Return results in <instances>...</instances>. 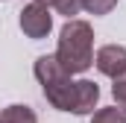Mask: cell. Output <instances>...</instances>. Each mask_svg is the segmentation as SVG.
<instances>
[{"instance_id":"1","label":"cell","mask_w":126,"mask_h":123,"mask_svg":"<svg viewBox=\"0 0 126 123\" xmlns=\"http://www.w3.org/2000/svg\"><path fill=\"white\" fill-rule=\"evenodd\" d=\"M56 59L62 62L67 73H85L94 64V30L88 21L67 18V24L59 32Z\"/></svg>"},{"instance_id":"2","label":"cell","mask_w":126,"mask_h":123,"mask_svg":"<svg viewBox=\"0 0 126 123\" xmlns=\"http://www.w3.org/2000/svg\"><path fill=\"white\" fill-rule=\"evenodd\" d=\"M32 70H35V79H38L41 91L47 97V103L53 108H59V111H70L76 79H73V73H67L62 67V62L56 59V53L53 56H38Z\"/></svg>"},{"instance_id":"3","label":"cell","mask_w":126,"mask_h":123,"mask_svg":"<svg viewBox=\"0 0 126 123\" xmlns=\"http://www.w3.org/2000/svg\"><path fill=\"white\" fill-rule=\"evenodd\" d=\"M21 30L27 38L32 41H41V38H47L50 30H53V15H50V6H41V3H35L32 0L30 6H24L21 9Z\"/></svg>"},{"instance_id":"4","label":"cell","mask_w":126,"mask_h":123,"mask_svg":"<svg viewBox=\"0 0 126 123\" xmlns=\"http://www.w3.org/2000/svg\"><path fill=\"white\" fill-rule=\"evenodd\" d=\"M94 64H97V70H100L103 76H109V79L126 76V47H120V44H106V47H100L97 56H94Z\"/></svg>"},{"instance_id":"5","label":"cell","mask_w":126,"mask_h":123,"mask_svg":"<svg viewBox=\"0 0 126 123\" xmlns=\"http://www.w3.org/2000/svg\"><path fill=\"white\" fill-rule=\"evenodd\" d=\"M100 103V85L91 79H76V91H73V114H91Z\"/></svg>"},{"instance_id":"6","label":"cell","mask_w":126,"mask_h":123,"mask_svg":"<svg viewBox=\"0 0 126 123\" xmlns=\"http://www.w3.org/2000/svg\"><path fill=\"white\" fill-rule=\"evenodd\" d=\"M0 123H38V114L32 111L30 106L15 103V106H6L0 111Z\"/></svg>"},{"instance_id":"7","label":"cell","mask_w":126,"mask_h":123,"mask_svg":"<svg viewBox=\"0 0 126 123\" xmlns=\"http://www.w3.org/2000/svg\"><path fill=\"white\" fill-rule=\"evenodd\" d=\"M91 123H126V114L117 106H111V108H97V111H91Z\"/></svg>"},{"instance_id":"8","label":"cell","mask_w":126,"mask_h":123,"mask_svg":"<svg viewBox=\"0 0 126 123\" xmlns=\"http://www.w3.org/2000/svg\"><path fill=\"white\" fill-rule=\"evenodd\" d=\"M120 0H82V9L88 15H109Z\"/></svg>"},{"instance_id":"9","label":"cell","mask_w":126,"mask_h":123,"mask_svg":"<svg viewBox=\"0 0 126 123\" xmlns=\"http://www.w3.org/2000/svg\"><path fill=\"white\" fill-rule=\"evenodd\" d=\"M53 9L64 18H73V15L82 12V0H53Z\"/></svg>"},{"instance_id":"10","label":"cell","mask_w":126,"mask_h":123,"mask_svg":"<svg viewBox=\"0 0 126 123\" xmlns=\"http://www.w3.org/2000/svg\"><path fill=\"white\" fill-rule=\"evenodd\" d=\"M111 97H114V106L126 114V76L114 79V85H111Z\"/></svg>"},{"instance_id":"11","label":"cell","mask_w":126,"mask_h":123,"mask_svg":"<svg viewBox=\"0 0 126 123\" xmlns=\"http://www.w3.org/2000/svg\"><path fill=\"white\" fill-rule=\"evenodd\" d=\"M35 3H41V6H50V9H53V0H35Z\"/></svg>"}]
</instances>
